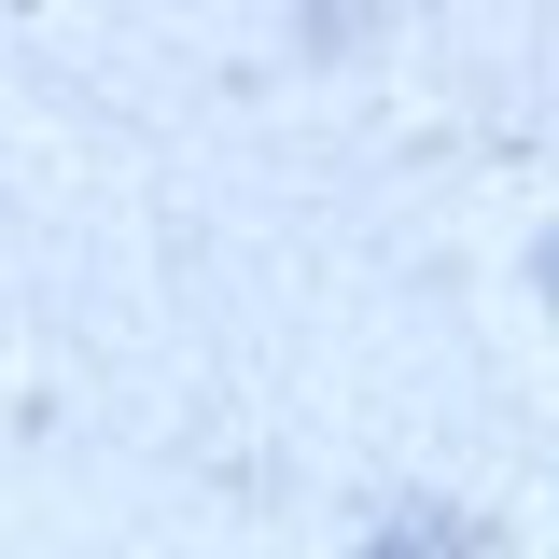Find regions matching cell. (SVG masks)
<instances>
[{
	"label": "cell",
	"mask_w": 559,
	"mask_h": 559,
	"mask_svg": "<svg viewBox=\"0 0 559 559\" xmlns=\"http://www.w3.org/2000/svg\"><path fill=\"white\" fill-rule=\"evenodd\" d=\"M364 559H476V546H462V532H433V518H392Z\"/></svg>",
	"instance_id": "6da1fadb"
},
{
	"label": "cell",
	"mask_w": 559,
	"mask_h": 559,
	"mask_svg": "<svg viewBox=\"0 0 559 559\" xmlns=\"http://www.w3.org/2000/svg\"><path fill=\"white\" fill-rule=\"evenodd\" d=\"M546 294H559V252H546Z\"/></svg>",
	"instance_id": "7a4b0ae2"
}]
</instances>
